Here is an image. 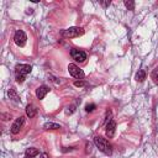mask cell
Instances as JSON below:
<instances>
[{
    "label": "cell",
    "mask_w": 158,
    "mask_h": 158,
    "mask_svg": "<svg viewBox=\"0 0 158 158\" xmlns=\"http://www.w3.org/2000/svg\"><path fill=\"white\" fill-rule=\"evenodd\" d=\"M125 6H126L128 10H133V9H135V1H132V0H126V1H125Z\"/></svg>",
    "instance_id": "2e32d148"
},
{
    "label": "cell",
    "mask_w": 158,
    "mask_h": 158,
    "mask_svg": "<svg viewBox=\"0 0 158 158\" xmlns=\"http://www.w3.org/2000/svg\"><path fill=\"white\" fill-rule=\"evenodd\" d=\"M94 143L99 148V151H101L104 154L111 156V153H112V146L109 143V141H106L105 138H102L100 136H95L94 137Z\"/></svg>",
    "instance_id": "6da1fadb"
},
{
    "label": "cell",
    "mask_w": 158,
    "mask_h": 158,
    "mask_svg": "<svg viewBox=\"0 0 158 158\" xmlns=\"http://www.w3.org/2000/svg\"><path fill=\"white\" fill-rule=\"evenodd\" d=\"M43 128L44 130H58L60 128V126L58 123H53V122H46L43 125Z\"/></svg>",
    "instance_id": "7c38bea8"
},
{
    "label": "cell",
    "mask_w": 158,
    "mask_h": 158,
    "mask_svg": "<svg viewBox=\"0 0 158 158\" xmlns=\"http://www.w3.org/2000/svg\"><path fill=\"white\" fill-rule=\"evenodd\" d=\"M70 56L75 62H80V63L85 62V59H86V53L81 49H78V48H73L70 51Z\"/></svg>",
    "instance_id": "5b68a950"
},
{
    "label": "cell",
    "mask_w": 158,
    "mask_h": 158,
    "mask_svg": "<svg viewBox=\"0 0 158 158\" xmlns=\"http://www.w3.org/2000/svg\"><path fill=\"white\" fill-rule=\"evenodd\" d=\"M25 158H33V157H25Z\"/></svg>",
    "instance_id": "cb8c5ba5"
},
{
    "label": "cell",
    "mask_w": 158,
    "mask_h": 158,
    "mask_svg": "<svg viewBox=\"0 0 158 158\" xmlns=\"http://www.w3.org/2000/svg\"><path fill=\"white\" fill-rule=\"evenodd\" d=\"M47 93H49V88L46 86V85H41V86H38V88L36 89V96H37L40 100H42V99L47 95Z\"/></svg>",
    "instance_id": "ba28073f"
},
{
    "label": "cell",
    "mask_w": 158,
    "mask_h": 158,
    "mask_svg": "<svg viewBox=\"0 0 158 158\" xmlns=\"http://www.w3.org/2000/svg\"><path fill=\"white\" fill-rule=\"evenodd\" d=\"M23 122H25V118H23L22 116L17 117V118L15 120V122L12 123V126H11V133H14V135L19 133L20 130H21V127H22V125H23Z\"/></svg>",
    "instance_id": "52a82bcc"
},
{
    "label": "cell",
    "mask_w": 158,
    "mask_h": 158,
    "mask_svg": "<svg viewBox=\"0 0 158 158\" xmlns=\"http://www.w3.org/2000/svg\"><path fill=\"white\" fill-rule=\"evenodd\" d=\"M32 67L30 64H16L15 67V75H16V80L19 83H22L25 80V77L31 73Z\"/></svg>",
    "instance_id": "7a4b0ae2"
},
{
    "label": "cell",
    "mask_w": 158,
    "mask_h": 158,
    "mask_svg": "<svg viewBox=\"0 0 158 158\" xmlns=\"http://www.w3.org/2000/svg\"><path fill=\"white\" fill-rule=\"evenodd\" d=\"M40 158H48V154H47V153H42V154L40 156Z\"/></svg>",
    "instance_id": "603a6c76"
},
{
    "label": "cell",
    "mask_w": 158,
    "mask_h": 158,
    "mask_svg": "<svg viewBox=\"0 0 158 158\" xmlns=\"http://www.w3.org/2000/svg\"><path fill=\"white\" fill-rule=\"evenodd\" d=\"M95 109H96V105H95V104H88V105L85 106V111H86V112H93Z\"/></svg>",
    "instance_id": "e0dca14e"
},
{
    "label": "cell",
    "mask_w": 158,
    "mask_h": 158,
    "mask_svg": "<svg viewBox=\"0 0 158 158\" xmlns=\"http://www.w3.org/2000/svg\"><path fill=\"white\" fill-rule=\"evenodd\" d=\"M83 33H84V30L81 27H69L60 32V35L65 38H75V37L81 36Z\"/></svg>",
    "instance_id": "3957f363"
},
{
    "label": "cell",
    "mask_w": 158,
    "mask_h": 158,
    "mask_svg": "<svg viewBox=\"0 0 158 158\" xmlns=\"http://www.w3.org/2000/svg\"><path fill=\"white\" fill-rule=\"evenodd\" d=\"M68 72H69V74H70L73 78H75V79L83 80V78H84V72H83L77 64H74V63H70V64L68 65Z\"/></svg>",
    "instance_id": "277c9868"
},
{
    "label": "cell",
    "mask_w": 158,
    "mask_h": 158,
    "mask_svg": "<svg viewBox=\"0 0 158 158\" xmlns=\"http://www.w3.org/2000/svg\"><path fill=\"white\" fill-rule=\"evenodd\" d=\"M36 114H37V109L35 107V105L28 104V105L26 106V115H27V116L31 118V117L36 116Z\"/></svg>",
    "instance_id": "30bf717a"
},
{
    "label": "cell",
    "mask_w": 158,
    "mask_h": 158,
    "mask_svg": "<svg viewBox=\"0 0 158 158\" xmlns=\"http://www.w3.org/2000/svg\"><path fill=\"white\" fill-rule=\"evenodd\" d=\"M9 98L11 100H14V101H20V98H19V95H17V93H16V90L14 88H11L9 90Z\"/></svg>",
    "instance_id": "4fadbf2b"
},
{
    "label": "cell",
    "mask_w": 158,
    "mask_h": 158,
    "mask_svg": "<svg viewBox=\"0 0 158 158\" xmlns=\"http://www.w3.org/2000/svg\"><path fill=\"white\" fill-rule=\"evenodd\" d=\"M26 40H27L26 33H25L22 30L16 31V33H15V36H14V42H15L19 47H23V46L26 44Z\"/></svg>",
    "instance_id": "8992f818"
},
{
    "label": "cell",
    "mask_w": 158,
    "mask_h": 158,
    "mask_svg": "<svg viewBox=\"0 0 158 158\" xmlns=\"http://www.w3.org/2000/svg\"><path fill=\"white\" fill-rule=\"evenodd\" d=\"M100 4H101L104 7H107V6L111 4V1H110V0H107V1H100Z\"/></svg>",
    "instance_id": "ffe728a7"
},
{
    "label": "cell",
    "mask_w": 158,
    "mask_h": 158,
    "mask_svg": "<svg viewBox=\"0 0 158 158\" xmlns=\"http://www.w3.org/2000/svg\"><path fill=\"white\" fill-rule=\"evenodd\" d=\"M135 79H136L137 81H143V80L146 79V72H144V70H138V72L136 73Z\"/></svg>",
    "instance_id": "5bb4252c"
},
{
    "label": "cell",
    "mask_w": 158,
    "mask_h": 158,
    "mask_svg": "<svg viewBox=\"0 0 158 158\" xmlns=\"http://www.w3.org/2000/svg\"><path fill=\"white\" fill-rule=\"evenodd\" d=\"M1 117H2V120H4V121H6V120H10V117H11V116H10V114H2V115H1Z\"/></svg>",
    "instance_id": "44dd1931"
},
{
    "label": "cell",
    "mask_w": 158,
    "mask_h": 158,
    "mask_svg": "<svg viewBox=\"0 0 158 158\" xmlns=\"http://www.w3.org/2000/svg\"><path fill=\"white\" fill-rule=\"evenodd\" d=\"M25 154H26V157H35V156L38 154V149L35 148V147H30V148L26 149Z\"/></svg>",
    "instance_id": "8fae6325"
},
{
    "label": "cell",
    "mask_w": 158,
    "mask_h": 158,
    "mask_svg": "<svg viewBox=\"0 0 158 158\" xmlns=\"http://www.w3.org/2000/svg\"><path fill=\"white\" fill-rule=\"evenodd\" d=\"M86 152H90L91 151V144L90 143H86V149H85Z\"/></svg>",
    "instance_id": "7402d4cb"
},
{
    "label": "cell",
    "mask_w": 158,
    "mask_h": 158,
    "mask_svg": "<svg viewBox=\"0 0 158 158\" xmlns=\"http://www.w3.org/2000/svg\"><path fill=\"white\" fill-rule=\"evenodd\" d=\"M74 85L78 86V88H81V86L85 85V81H84V80H77V81L74 83Z\"/></svg>",
    "instance_id": "d6986e66"
},
{
    "label": "cell",
    "mask_w": 158,
    "mask_h": 158,
    "mask_svg": "<svg viewBox=\"0 0 158 158\" xmlns=\"http://www.w3.org/2000/svg\"><path fill=\"white\" fill-rule=\"evenodd\" d=\"M74 111H75V105H70V106H68V107H67L65 114H67V115H70V114H73Z\"/></svg>",
    "instance_id": "ac0fdd59"
},
{
    "label": "cell",
    "mask_w": 158,
    "mask_h": 158,
    "mask_svg": "<svg viewBox=\"0 0 158 158\" xmlns=\"http://www.w3.org/2000/svg\"><path fill=\"white\" fill-rule=\"evenodd\" d=\"M115 130H116V122L112 121V120L109 121L107 125H106V131H105L106 136H107V137H114V135H115Z\"/></svg>",
    "instance_id": "9c48e42d"
},
{
    "label": "cell",
    "mask_w": 158,
    "mask_h": 158,
    "mask_svg": "<svg viewBox=\"0 0 158 158\" xmlns=\"http://www.w3.org/2000/svg\"><path fill=\"white\" fill-rule=\"evenodd\" d=\"M151 78L153 79V81H154L156 84H158V67H156V68L152 70V73H151Z\"/></svg>",
    "instance_id": "9a60e30c"
}]
</instances>
